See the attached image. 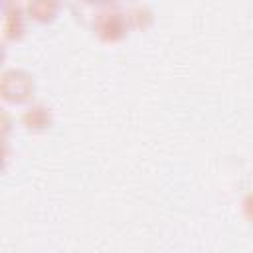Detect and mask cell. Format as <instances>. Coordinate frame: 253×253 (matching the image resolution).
I'll return each mask as SVG.
<instances>
[{
    "label": "cell",
    "mask_w": 253,
    "mask_h": 253,
    "mask_svg": "<svg viewBox=\"0 0 253 253\" xmlns=\"http://www.w3.org/2000/svg\"><path fill=\"white\" fill-rule=\"evenodd\" d=\"M36 95V81L26 69H6L0 75V99L10 105H28Z\"/></svg>",
    "instance_id": "obj_1"
},
{
    "label": "cell",
    "mask_w": 253,
    "mask_h": 253,
    "mask_svg": "<svg viewBox=\"0 0 253 253\" xmlns=\"http://www.w3.org/2000/svg\"><path fill=\"white\" fill-rule=\"evenodd\" d=\"M93 32L105 43H117V42L125 40L126 34L130 32L126 12H123L115 6L99 8V12L93 18Z\"/></svg>",
    "instance_id": "obj_2"
},
{
    "label": "cell",
    "mask_w": 253,
    "mask_h": 253,
    "mask_svg": "<svg viewBox=\"0 0 253 253\" xmlns=\"http://www.w3.org/2000/svg\"><path fill=\"white\" fill-rule=\"evenodd\" d=\"M28 24V16H26V10L14 2L2 16V36L10 42H20L24 36H26V26Z\"/></svg>",
    "instance_id": "obj_3"
},
{
    "label": "cell",
    "mask_w": 253,
    "mask_h": 253,
    "mask_svg": "<svg viewBox=\"0 0 253 253\" xmlns=\"http://www.w3.org/2000/svg\"><path fill=\"white\" fill-rule=\"evenodd\" d=\"M22 125L30 132H45L53 126V113L43 103H32L22 115Z\"/></svg>",
    "instance_id": "obj_4"
},
{
    "label": "cell",
    "mask_w": 253,
    "mask_h": 253,
    "mask_svg": "<svg viewBox=\"0 0 253 253\" xmlns=\"http://www.w3.org/2000/svg\"><path fill=\"white\" fill-rule=\"evenodd\" d=\"M24 10L28 20L36 24H51L61 12V0H28Z\"/></svg>",
    "instance_id": "obj_5"
},
{
    "label": "cell",
    "mask_w": 253,
    "mask_h": 253,
    "mask_svg": "<svg viewBox=\"0 0 253 253\" xmlns=\"http://www.w3.org/2000/svg\"><path fill=\"white\" fill-rule=\"evenodd\" d=\"M126 20L130 30H148L154 22V12L146 4H136L126 12Z\"/></svg>",
    "instance_id": "obj_6"
},
{
    "label": "cell",
    "mask_w": 253,
    "mask_h": 253,
    "mask_svg": "<svg viewBox=\"0 0 253 253\" xmlns=\"http://www.w3.org/2000/svg\"><path fill=\"white\" fill-rule=\"evenodd\" d=\"M12 128H14L12 115L4 107H0V140H6L10 136V132H12Z\"/></svg>",
    "instance_id": "obj_7"
},
{
    "label": "cell",
    "mask_w": 253,
    "mask_h": 253,
    "mask_svg": "<svg viewBox=\"0 0 253 253\" xmlns=\"http://www.w3.org/2000/svg\"><path fill=\"white\" fill-rule=\"evenodd\" d=\"M81 4H87V6H97V8H105V6H111L115 0H77Z\"/></svg>",
    "instance_id": "obj_8"
},
{
    "label": "cell",
    "mask_w": 253,
    "mask_h": 253,
    "mask_svg": "<svg viewBox=\"0 0 253 253\" xmlns=\"http://www.w3.org/2000/svg\"><path fill=\"white\" fill-rule=\"evenodd\" d=\"M6 164H8V150L4 146V140H0V172L6 168Z\"/></svg>",
    "instance_id": "obj_9"
},
{
    "label": "cell",
    "mask_w": 253,
    "mask_h": 253,
    "mask_svg": "<svg viewBox=\"0 0 253 253\" xmlns=\"http://www.w3.org/2000/svg\"><path fill=\"white\" fill-rule=\"evenodd\" d=\"M6 55H8V49H6V43L0 40V65L6 61Z\"/></svg>",
    "instance_id": "obj_10"
},
{
    "label": "cell",
    "mask_w": 253,
    "mask_h": 253,
    "mask_svg": "<svg viewBox=\"0 0 253 253\" xmlns=\"http://www.w3.org/2000/svg\"><path fill=\"white\" fill-rule=\"evenodd\" d=\"M14 2H16V0H0V10H2V12H6Z\"/></svg>",
    "instance_id": "obj_11"
},
{
    "label": "cell",
    "mask_w": 253,
    "mask_h": 253,
    "mask_svg": "<svg viewBox=\"0 0 253 253\" xmlns=\"http://www.w3.org/2000/svg\"><path fill=\"white\" fill-rule=\"evenodd\" d=\"M2 16H4V12H2V10H0V20H2Z\"/></svg>",
    "instance_id": "obj_12"
}]
</instances>
